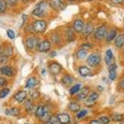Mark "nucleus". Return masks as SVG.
I'll list each match as a JSON object with an SVG mask.
<instances>
[{
	"label": "nucleus",
	"mask_w": 124,
	"mask_h": 124,
	"mask_svg": "<svg viewBox=\"0 0 124 124\" xmlns=\"http://www.w3.org/2000/svg\"><path fill=\"white\" fill-rule=\"evenodd\" d=\"M87 65L89 67H97L98 65L101 62V57H100V54L98 53H91L90 55L87 56Z\"/></svg>",
	"instance_id": "f257e3e1"
},
{
	"label": "nucleus",
	"mask_w": 124,
	"mask_h": 124,
	"mask_svg": "<svg viewBox=\"0 0 124 124\" xmlns=\"http://www.w3.org/2000/svg\"><path fill=\"white\" fill-rule=\"evenodd\" d=\"M38 42H39V38H38L36 35H30L27 36L25 38V46L27 48V50H29V51H33V50H35L37 48V45Z\"/></svg>",
	"instance_id": "f03ea898"
},
{
	"label": "nucleus",
	"mask_w": 124,
	"mask_h": 124,
	"mask_svg": "<svg viewBox=\"0 0 124 124\" xmlns=\"http://www.w3.org/2000/svg\"><path fill=\"white\" fill-rule=\"evenodd\" d=\"M107 31H108V27L106 25H100L98 27H96V28H94V31H93V36H94V38L97 41L103 40L104 37H106Z\"/></svg>",
	"instance_id": "7ed1b4c3"
},
{
	"label": "nucleus",
	"mask_w": 124,
	"mask_h": 124,
	"mask_svg": "<svg viewBox=\"0 0 124 124\" xmlns=\"http://www.w3.org/2000/svg\"><path fill=\"white\" fill-rule=\"evenodd\" d=\"M46 22L44 20V19H38V20H35L32 23V27H33V30L34 32L37 33V34H41L44 33L46 29Z\"/></svg>",
	"instance_id": "20e7f679"
},
{
	"label": "nucleus",
	"mask_w": 124,
	"mask_h": 124,
	"mask_svg": "<svg viewBox=\"0 0 124 124\" xmlns=\"http://www.w3.org/2000/svg\"><path fill=\"white\" fill-rule=\"evenodd\" d=\"M51 48H52V42L48 39H44V40H39L36 49L39 53H48L51 51Z\"/></svg>",
	"instance_id": "39448f33"
},
{
	"label": "nucleus",
	"mask_w": 124,
	"mask_h": 124,
	"mask_svg": "<svg viewBox=\"0 0 124 124\" xmlns=\"http://www.w3.org/2000/svg\"><path fill=\"white\" fill-rule=\"evenodd\" d=\"M48 69H49V72L51 73L52 76H57L59 75L62 70V66L60 63H58L56 61H52L50 62L49 65H48Z\"/></svg>",
	"instance_id": "423d86ee"
},
{
	"label": "nucleus",
	"mask_w": 124,
	"mask_h": 124,
	"mask_svg": "<svg viewBox=\"0 0 124 124\" xmlns=\"http://www.w3.org/2000/svg\"><path fill=\"white\" fill-rule=\"evenodd\" d=\"M49 5L51 6L54 10L60 11V10L65 9V7H66V3L64 2V0H50Z\"/></svg>",
	"instance_id": "0eeeda50"
},
{
	"label": "nucleus",
	"mask_w": 124,
	"mask_h": 124,
	"mask_svg": "<svg viewBox=\"0 0 124 124\" xmlns=\"http://www.w3.org/2000/svg\"><path fill=\"white\" fill-rule=\"evenodd\" d=\"M85 27V22L82 19H76L72 22V29L76 33H81Z\"/></svg>",
	"instance_id": "6e6552de"
},
{
	"label": "nucleus",
	"mask_w": 124,
	"mask_h": 124,
	"mask_svg": "<svg viewBox=\"0 0 124 124\" xmlns=\"http://www.w3.org/2000/svg\"><path fill=\"white\" fill-rule=\"evenodd\" d=\"M98 97H99V93L98 92L91 91L90 93H89V95L87 96V98L85 99V103H86L87 106H93L94 102L98 99Z\"/></svg>",
	"instance_id": "1a4fd4ad"
},
{
	"label": "nucleus",
	"mask_w": 124,
	"mask_h": 124,
	"mask_svg": "<svg viewBox=\"0 0 124 124\" xmlns=\"http://www.w3.org/2000/svg\"><path fill=\"white\" fill-rule=\"evenodd\" d=\"M93 31H94V26H93V24L91 22H89V23H87V24H85V27H84L83 31L81 32V34H82V36L84 38L87 39V38L93 33Z\"/></svg>",
	"instance_id": "9d476101"
},
{
	"label": "nucleus",
	"mask_w": 124,
	"mask_h": 124,
	"mask_svg": "<svg viewBox=\"0 0 124 124\" xmlns=\"http://www.w3.org/2000/svg\"><path fill=\"white\" fill-rule=\"evenodd\" d=\"M27 96H28V94H27V92L25 90H20V91H18L17 93H15L14 99L17 102L22 103V102H24L25 100L27 99Z\"/></svg>",
	"instance_id": "9b49d317"
},
{
	"label": "nucleus",
	"mask_w": 124,
	"mask_h": 124,
	"mask_svg": "<svg viewBox=\"0 0 124 124\" xmlns=\"http://www.w3.org/2000/svg\"><path fill=\"white\" fill-rule=\"evenodd\" d=\"M108 78H110V80L115 81L117 79V64H116V62L113 64L108 65Z\"/></svg>",
	"instance_id": "f8f14e48"
},
{
	"label": "nucleus",
	"mask_w": 124,
	"mask_h": 124,
	"mask_svg": "<svg viewBox=\"0 0 124 124\" xmlns=\"http://www.w3.org/2000/svg\"><path fill=\"white\" fill-rule=\"evenodd\" d=\"M104 62H106L107 65H110V64H113L115 63V56L113 54V51L111 49H108L106 51V54H104Z\"/></svg>",
	"instance_id": "ddd939ff"
},
{
	"label": "nucleus",
	"mask_w": 124,
	"mask_h": 124,
	"mask_svg": "<svg viewBox=\"0 0 124 124\" xmlns=\"http://www.w3.org/2000/svg\"><path fill=\"white\" fill-rule=\"evenodd\" d=\"M64 36H65V39H66L68 42L73 41L76 39V32L73 31L72 28L67 27V28L64 29Z\"/></svg>",
	"instance_id": "4468645a"
},
{
	"label": "nucleus",
	"mask_w": 124,
	"mask_h": 124,
	"mask_svg": "<svg viewBox=\"0 0 124 124\" xmlns=\"http://www.w3.org/2000/svg\"><path fill=\"white\" fill-rule=\"evenodd\" d=\"M46 112H49L48 111V108H46V106H42V104H40V106H38L35 108V112H34V114H35V117L36 118L41 119L45 116V114L46 113Z\"/></svg>",
	"instance_id": "2eb2a0df"
},
{
	"label": "nucleus",
	"mask_w": 124,
	"mask_h": 124,
	"mask_svg": "<svg viewBox=\"0 0 124 124\" xmlns=\"http://www.w3.org/2000/svg\"><path fill=\"white\" fill-rule=\"evenodd\" d=\"M0 73L5 77H13L14 76V68L10 65H4L0 67Z\"/></svg>",
	"instance_id": "dca6fc26"
},
{
	"label": "nucleus",
	"mask_w": 124,
	"mask_h": 124,
	"mask_svg": "<svg viewBox=\"0 0 124 124\" xmlns=\"http://www.w3.org/2000/svg\"><path fill=\"white\" fill-rule=\"evenodd\" d=\"M89 93H90V89L88 87H83L81 88V90L77 93V97L79 100H85L87 98V96L89 95Z\"/></svg>",
	"instance_id": "f3484780"
},
{
	"label": "nucleus",
	"mask_w": 124,
	"mask_h": 124,
	"mask_svg": "<svg viewBox=\"0 0 124 124\" xmlns=\"http://www.w3.org/2000/svg\"><path fill=\"white\" fill-rule=\"evenodd\" d=\"M114 44H115V46L117 49L123 48L124 46V33L117 34V36H116L115 39H114Z\"/></svg>",
	"instance_id": "a211bd4d"
},
{
	"label": "nucleus",
	"mask_w": 124,
	"mask_h": 124,
	"mask_svg": "<svg viewBox=\"0 0 124 124\" xmlns=\"http://www.w3.org/2000/svg\"><path fill=\"white\" fill-rule=\"evenodd\" d=\"M117 29L115 28H112L110 30L107 31V34H106V37H104V40H106L107 42H111L112 40L115 39V37L117 36Z\"/></svg>",
	"instance_id": "6ab92c4d"
},
{
	"label": "nucleus",
	"mask_w": 124,
	"mask_h": 124,
	"mask_svg": "<svg viewBox=\"0 0 124 124\" xmlns=\"http://www.w3.org/2000/svg\"><path fill=\"white\" fill-rule=\"evenodd\" d=\"M56 117L60 121L61 124H69L70 123V116L67 113H59L56 115Z\"/></svg>",
	"instance_id": "aec40b11"
},
{
	"label": "nucleus",
	"mask_w": 124,
	"mask_h": 124,
	"mask_svg": "<svg viewBox=\"0 0 124 124\" xmlns=\"http://www.w3.org/2000/svg\"><path fill=\"white\" fill-rule=\"evenodd\" d=\"M50 39H51V42H53L54 45H57V46L61 45V42H62V37L58 32H52L50 34Z\"/></svg>",
	"instance_id": "412c9836"
},
{
	"label": "nucleus",
	"mask_w": 124,
	"mask_h": 124,
	"mask_svg": "<svg viewBox=\"0 0 124 124\" xmlns=\"http://www.w3.org/2000/svg\"><path fill=\"white\" fill-rule=\"evenodd\" d=\"M37 84H38V81L35 77H29L26 81L25 87L28 89H34V87H36Z\"/></svg>",
	"instance_id": "4be33fe9"
},
{
	"label": "nucleus",
	"mask_w": 124,
	"mask_h": 124,
	"mask_svg": "<svg viewBox=\"0 0 124 124\" xmlns=\"http://www.w3.org/2000/svg\"><path fill=\"white\" fill-rule=\"evenodd\" d=\"M78 71H79L80 76L83 77V78L91 76V69L89 68L88 66H86V65H81V66L78 68Z\"/></svg>",
	"instance_id": "5701e85b"
},
{
	"label": "nucleus",
	"mask_w": 124,
	"mask_h": 124,
	"mask_svg": "<svg viewBox=\"0 0 124 124\" xmlns=\"http://www.w3.org/2000/svg\"><path fill=\"white\" fill-rule=\"evenodd\" d=\"M24 104H25L26 111L28 112L29 114H32V113H34V112H35V106H34V103L32 102V99H31V98L26 99Z\"/></svg>",
	"instance_id": "b1692460"
},
{
	"label": "nucleus",
	"mask_w": 124,
	"mask_h": 124,
	"mask_svg": "<svg viewBox=\"0 0 124 124\" xmlns=\"http://www.w3.org/2000/svg\"><path fill=\"white\" fill-rule=\"evenodd\" d=\"M73 83V77L70 75H64L61 79V84L63 86H70V85Z\"/></svg>",
	"instance_id": "393cba45"
},
{
	"label": "nucleus",
	"mask_w": 124,
	"mask_h": 124,
	"mask_svg": "<svg viewBox=\"0 0 124 124\" xmlns=\"http://www.w3.org/2000/svg\"><path fill=\"white\" fill-rule=\"evenodd\" d=\"M75 56H76L77 59L83 60V59H85V58H87V56H88V51H86V50L80 48L79 50H77V51H76Z\"/></svg>",
	"instance_id": "a878e982"
},
{
	"label": "nucleus",
	"mask_w": 124,
	"mask_h": 124,
	"mask_svg": "<svg viewBox=\"0 0 124 124\" xmlns=\"http://www.w3.org/2000/svg\"><path fill=\"white\" fill-rule=\"evenodd\" d=\"M46 14V11L41 9L40 7H38V6H36L35 8L32 10V16H34V17H36V18H44Z\"/></svg>",
	"instance_id": "bb28decb"
},
{
	"label": "nucleus",
	"mask_w": 124,
	"mask_h": 124,
	"mask_svg": "<svg viewBox=\"0 0 124 124\" xmlns=\"http://www.w3.org/2000/svg\"><path fill=\"white\" fill-rule=\"evenodd\" d=\"M68 110L72 113H78L81 110V106L77 101H70L68 103Z\"/></svg>",
	"instance_id": "cd10ccee"
},
{
	"label": "nucleus",
	"mask_w": 124,
	"mask_h": 124,
	"mask_svg": "<svg viewBox=\"0 0 124 124\" xmlns=\"http://www.w3.org/2000/svg\"><path fill=\"white\" fill-rule=\"evenodd\" d=\"M5 114L8 115V116H18L19 114H20V108H17V107L6 108V110H5Z\"/></svg>",
	"instance_id": "c85d7f7f"
},
{
	"label": "nucleus",
	"mask_w": 124,
	"mask_h": 124,
	"mask_svg": "<svg viewBox=\"0 0 124 124\" xmlns=\"http://www.w3.org/2000/svg\"><path fill=\"white\" fill-rule=\"evenodd\" d=\"M1 54H3L4 56H6V57H10L11 55L14 54V50H13V46H11L10 45H8V46H6L4 49L2 50V52H1Z\"/></svg>",
	"instance_id": "c756f323"
},
{
	"label": "nucleus",
	"mask_w": 124,
	"mask_h": 124,
	"mask_svg": "<svg viewBox=\"0 0 124 124\" xmlns=\"http://www.w3.org/2000/svg\"><path fill=\"white\" fill-rule=\"evenodd\" d=\"M111 121L114 122H122L124 120V115L123 114H113L111 116Z\"/></svg>",
	"instance_id": "7c9ffc66"
},
{
	"label": "nucleus",
	"mask_w": 124,
	"mask_h": 124,
	"mask_svg": "<svg viewBox=\"0 0 124 124\" xmlns=\"http://www.w3.org/2000/svg\"><path fill=\"white\" fill-rule=\"evenodd\" d=\"M81 88H82V85L81 84H75V85H72L71 88H70V90H69V93H70V95H75L77 94L78 92H79L81 90Z\"/></svg>",
	"instance_id": "2f4dec72"
},
{
	"label": "nucleus",
	"mask_w": 124,
	"mask_h": 124,
	"mask_svg": "<svg viewBox=\"0 0 124 124\" xmlns=\"http://www.w3.org/2000/svg\"><path fill=\"white\" fill-rule=\"evenodd\" d=\"M9 88H2V89H0V98H5L7 95L9 94Z\"/></svg>",
	"instance_id": "473e14b6"
},
{
	"label": "nucleus",
	"mask_w": 124,
	"mask_h": 124,
	"mask_svg": "<svg viewBox=\"0 0 124 124\" xmlns=\"http://www.w3.org/2000/svg\"><path fill=\"white\" fill-rule=\"evenodd\" d=\"M7 9V3L5 0H0V14H4Z\"/></svg>",
	"instance_id": "72a5a7b5"
},
{
	"label": "nucleus",
	"mask_w": 124,
	"mask_h": 124,
	"mask_svg": "<svg viewBox=\"0 0 124 124\" xmlns=\"http://www.w3.org/2000/svg\"><path fill=\"white\" fill-rule=\"evenodd\" d=\"M39 91H38V90H34V89H33V90L32 91H31L30 92V98L31 99H37L38 97H39Z\"/></svg>",
	"instance_id": "f704fd0d"
},
{
	"label": "nucleus",
	"mask_w": 124,
	"mask_h": 124,
	"mask_svg": "<svg viewBox=\"0 0 124 124\" xmlns=\"http://www.w3.org/2000/svg\"><path fill=\"white\" fill-rule=\"evenodd\" d=\"M80 48H81V49L86 50V51H88V50H90V49L93 48V45L90 44V42H83V44H81Z\"/></svg>",
	"instance_id": "c9c22d12"
},
{
	"label": "nucleus",
	"mask_w": 124,
	"mask_h": 124,
	"mask_svg": "<svg viewBox=\"0 0 124 124\" xmlns=\"http://www.w3.org/2000/svg\"><path fill=\"white\" fill-rule=\"evenodd\" d=\"M99 121L101 124H108L111 122V118L108 117V116H101V117H99Z\"/></svg>",
	"instance_id": "e433bc0d"
},
{
	"label": "nucleus",
	"mask_w": 124,
	"mask_h": 124,
	"mask_svg": "<svg viewBox=\"0 0 124 124\" xmlns=\"http://www.w3.org/2000/svg\"><path fill=\"white\" fill-rule=\"evenodd\" d=\"M87 114H88L87 110H80V111L77 113V117H78V119H82V118H84Z\"/></svg>",
	"instance_id": "4c0bfd02"
},
{
	"label": "nucleus",
	"mask_w": 124,
	"mask_h": 124,
	"mask_svg": "<svg viewBox=\"0 0 124 124\" xmlns=\"http://www.w3.org/2000/svg\"><path fill=\"white\" fill-rule=\"evenodd\" d=\"M46 124H61V123H60V121L58 120V118L56 117V116H52Z\"/></svg>",
	"instance_id": "58836bf2"
},
{
	"label": "nucleus",
	"mask_w": 124,
	"mask_h": 124,
	"mask_svg": "<svg viewBox=\"0 0 124 124\" xmlns=\"http://www.w3.org/2000/svg\"><path fill=\"white\" fill-rule=\"evenodd\" d=\"M25 32L26 33H29V34H32L34 33V30H33V27H32V24H29L25 27Z\"/></svg>",
	"instance_id": "ea45409f"
},
{
	"label": "nucleus",
	"mask_w": 124,
	"mask_h": 124,
	"mask_svg": "<svg viewBox=\"0 0 124 124\" xmlns=\"http://www.w3.org/2000/svg\"><path fill=\"white\" fill-rule=\"evenodd\" d=\"M6 3H7V6H16L18 4V1L19 0H5Z\"/></svg>",
	"instance_id": "a19ab883"
},
{
	"label": "nucleus",
	"mask_w": 124,
	"mask_h": 124,
	"mask_svg": "<svg viewBox=\"0 0 124 124\" xmlns=\"http://www.w3.org/2000/svg\"><path fill=\"white\" fill-rule=\"evenodd\" d=\"M8 61V57L4 56L3 54H0V64H4Z\"/></svg>",
	"instance_id": "79ce46f5"
},
{
	"label": "nucleus",
	"mask_w": 124,
	"mask_h": 124,
	"mask_svg": "<svg viewBox=\"0 0 124 124\" xmlns=\"http://www.w3.org/2000/svg\"><path fill=\"white\" fill-rule=\"evenodd\" d=\"M6 34H7V36H8L10 39H14L15 36H16V35H15L14 30H11V29H8V30H7V31H6Z\"/></svg>",
	"instance_id": "37998d69"
},
{
	"label": "nucleus",
	"mask_w": 124,
	"mask_h": 124,
	"mask_svg": "<svg viewBox=\"0 0 124 124\" xmlns=\"http://www.w3.org/2000/svg\"><path fill=\"white\" fill-rule=\"evenodd\" d=\"M7 84V80L3 77H0V87H4Z\"/></svg>",
	"instance_id": "c03bdc74"
},
{
	"label": "nucleus",
	"mask_w": 124,
	"mask_h": 124,
	"mask_svg": "<svg viewBox=\"0 0 124 124\" xmlns=\"http://www.w3.org/2000/svg\"><path fill=\"white\" fill-rule=\"evenodd\" d=\"M118 87H119V89H121V90H124V80H121L118 83Z\"/></svg>",
	"instance_id": "a18cd8bd"
},
{
	"label": "nucleus",
	"mask_w": 124,
	"mask_h": 124,
	"mask_svg": "<svg viewBox=\"0 0 124 124\" xmlns=\"http://www.w3.org/2000/svg\"><path fill=\"white\" fill-rule=\"evenodd\" d=\"M112 2L114 3V4H122L124 2V0H111Z\"/></svg>",
	"instance_id": "49530a36"
},
{
	"label": "nucleus",
	"mask_w": 124,
	"mask_h": 124,
	"mask_svg": "<svg viewBox=\"0 0 124 124\" xmlns=\"http://www.w3.org/2000/svg\"><path fill=\"white\" fill-rule=\"evenodd\" d=\"M89 124H101V123H100V121H99V120L93 119V120H91V121L89 122Z\"/></svg>",
	"instance_id": "de8ad7c7"
},
{
	"label": "nucleus",
	"mask_w": 124,
	"mask_h": 124,
	"mask_svg": "<svg viewBox=\"0 0 124 124\" xmlns=\"http://www.w3.org/2000/svg\"><path fill=\"white\" fill-rule=\"evenodd\" d=\"M57 55V52L56 51H52V52H50V57H55Z\"/></svg>",
	"instance_id": "09e8293b"
},
{
	"label": "nucleus",
	"mask_w": 124,
	"mask_h": 124,
	"mask_svg": "<svg viewBox=\"0 0 124 124\" xmlns=\"http://www.w3.org/2000/svg\"><path fill=\"white\" fill-rule=\"evenodd\" d=\"M21 1H22V2H24V3H27L28 1H30V0H21Z\"/></svg>",
	"instance_id": "8fccbe9b"
},
{
	"label": "nucleus",
	"mask_w": 124,
	"mask_h": 124,
	"mask_svg": "<svg viewBox=\"0 0 124 124\" xmlns=\"http://www.w3.org/2000/svg\"><path fill=\"white\" fill-rule=\"evenodd\" d=\"M1 52H2V45L0 44V54H1Z\"/></svg>",
	"instance_id": "3c124183"
},
{
	"label": "nucleus",
	"mask_w": 124,
	"mask_h": 124,
	"mask_svg": "<svg viewBox=\"0 0 124 124\" xmlns=\"http://www.w3.org/2000/svg\"><path fill=\"white\" fill-rule=\"evenodd\" d=\"M67 1H69V2H73V1H76V0H67Z\"/></svg>",
	"instance_id": "603ef678"
},
{
	"label": "nucleus",
	"mask_w": 124,
	"mask_h": 124,
	"mask_svg": "<svg viewBox=\"0 0 124 124\" xmlns=\"http://www.w3.org/2000/svg\"><path fill=\"white\" fill-rule=\"evenodd\" d=\"M123 54H124V46H123Z\"/></svg>",
	"instance_id": "864d4df0"
},
{
	"label": "nucleus",
	"mask_w": 124,
	"mask_h": 124,
	"mask_svg": "<svg viewBox=\"0 0 124 124\" xmlns=\"http://www.w3.org/2000/svg\"><path fill=\"white\" fill-rule=\"evenodd\" d=\"M120 124H124V122H122V123H120Z\"/></svg>",
	"instance_id": "5fc2aeb1"
},
{
	"label": "nucleus",
	"mask_w": 124,
	"mask_h": 124,
	"mask_svg": "<svg viewBox=\"0 0 124 124\" xmlns=\"http://www.w3.org/2000/svg\"><path fill=\"white\" fill-rule=\"evenodd\" d=\"M42 124H46V123H42Z\"/></svg>",
	"instance_id": "6e6d98bb"
},
{
	"label": "nucleus",
	"mask_w": 124,
	"mask_h": 124,
	"mask_svg": "<svg viewBox=\"0 0 124 124\" xmlns=\"http://www.w3.org/2000/svg\"><path fill=\"white\" fill-rule=\"evenodd\" d=\"M25 124H28V123H25Z\"/></svg>",
	"instance_id": "4d7b16f0"
}]
</instances>
